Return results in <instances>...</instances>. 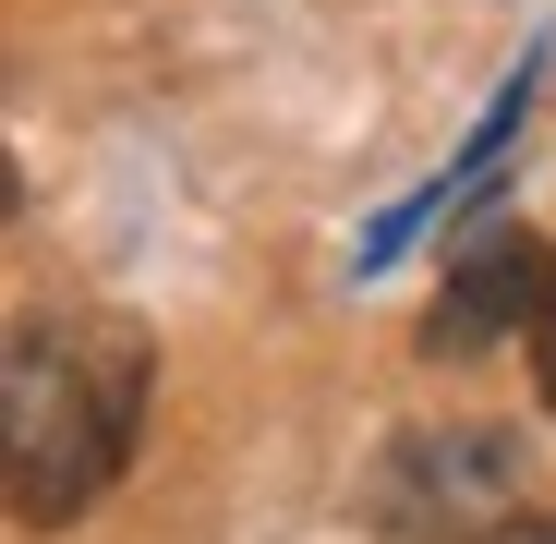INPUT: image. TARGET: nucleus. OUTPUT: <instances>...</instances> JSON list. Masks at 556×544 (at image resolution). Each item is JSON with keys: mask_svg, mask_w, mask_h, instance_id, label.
Wrapping results in <instances>:
<instances>
[{"mask_svg": "<svg viewBox=\"0 0 556 544\" xmlns=\"http://www.w3.org/2000/svg\"><path fill=\"white\" fill-rule=\"evenodd\" d=\"M544 279H556V266L532 254V230L484 218L472 242H459L447 291H435V315H424V351H435V363H484L508 327H532V315H544Z\"/></svg>", "mask_w": 556, "mask_h": 544, "instance_id": "obj_3", "label": "nucleus"}, {"mask_svg": "<svg viewBox=\"0 0 556 544\" xmlns=\"http://www.w3.org/2000/svg\"><path fill=\"white\" fill-rule=\"evenodd\" d=\"M146 388H157V351L134 315H13V339H0V484H13V520L61 532L98 508L146 435Z\"/></svg>", "mask_w": 556, "mask_h": 544, "instance_id": "obj_1", "label": "nucleus"}, {"mask_svg": "<svg viewBox=\"0 0 556 544\" xmlns=\"http://www.w3.org/2000/svg\"><path fill=\"white\" fill-rule=\"evenodd\" d=\"M532 388H544V412H556V279H544V315H532Z\"/></svg>", "mask_w": 556, "mask_h": 544, "instance_id": "obj_4", "label": "nucleus"}, {"mask_svg": "<svg viewBox=\"0 0 556 544\" xmlns=\"http://www.w3.org/2000/svg\"><path fill=\"white\" fill-rule=\"evenodd\" d=\"M484 544H556V520H508V532H484Z\"/></svg>", "mask_w": 556, "mask_h": 544, "instance_id": "obj_5", "label": "nucleus"}, {"mask_svg": "<svg viewBox=\"0 0 556 544\" xmlns=\"http://www.w3.org/2000/svg\"><path fill=\"white\" fill-rule=\"evenodd\" d=\"M532 484V447L520 435H484V423H435V435H400L376 484H363V520H376L388 544H484L508 532Z\"/></svg>", "mask_w": 556, "mask_h": 544, "instance_id": "obj_2", "label": "nucleus"}]
</instances>
